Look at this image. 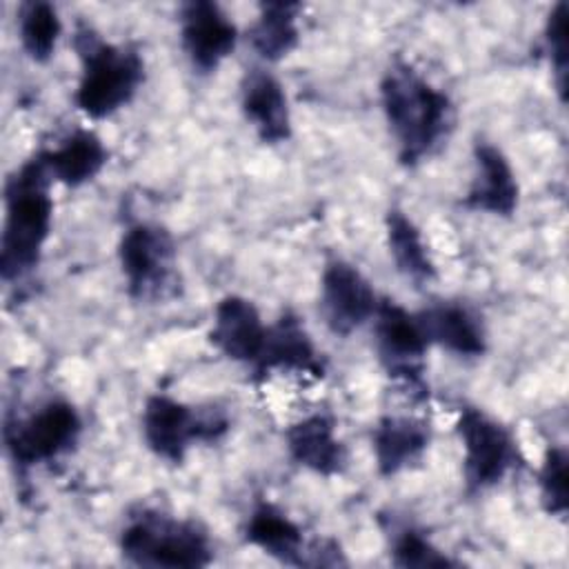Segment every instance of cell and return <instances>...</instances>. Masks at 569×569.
I'll return each instance as SVG.
<instances>
[{
    "mask_svg": "<svg viewBox=\"0 0 569 569\" xmlns=\"http://www.w3.org/2000/svg\"><path fill=\"white\" fill-rule=\"evenodd\" d=\"M380 102L405 167L433 156L453 127L451 98L405 60H396L385 71Z\"/></svg>",
    "mask_w": 569,
    "mask_h": 569,
    "instance_id": "obj_1",
    "label": "cell"
},
{
    "mask_svg": "<svg viewBox=\"0 0 569 569\" xmlns=\"http://www.w3.org/2000/svg\"><path fill=\"white\" fill-rule=\"evenodd\" d=\"M51 182L40 151L7 178L0 236V276L4 282L20 280L40 264L53 222Z\"/></svg>",
    "mask_w": 569,
    "mask_h": 569,
    "instance_id": "obj_2",
    "label": "cell"
},
{
    "mask_svg": "<svg viewBox=\"0 0 569 569\" xmlns=\"http://www.w3.org/2000/svg\"><path fill=\"white\" fill-rule=\"evenodd\" d=\"M76 49L82 71L73 102L87 118H109L133 100L144 80V62L133 47L107 42L93 29L80 24Z\"/></svg>",
    "mask_w": 569,
    "mask_h": 569,
    "instance_id": "obj_3",
    "label": "cell"
},
{
    "mask_svg": "<svg viewBox=\"0 0 569 569\" xmlns=\"http://www.w3.org/2000/svg\"><path fill=\"white\" fill-rule=\"evenodd\" d=\"M118 547L122 558L138 567L198 569L213 560V545L200 522L158 509H140L129 516Z\"/></svg>",
    "mask_w": 569,
    "mask_h": 569,
    "instance_id": "obj_4",
    "label": "cell"
},
{
    "mask_svg": "<svg viewBox=\"0 0 569 569\" xmlns=\"http://www.w3.org/2000/svg\"><path fill=\"white\" fill-rule=\"evenodd\" d=\"M140 427L151 453L178 465L193 442L220 440L229 420L218 409H196L167 393H153L144 400Z\"/></svg>",
    "mask_w": 569,
    "mask_h": 569,
    "instance_id": "obj_5",
    "label": "cell"
},
{
    "mask_svg": "<svg viewBox=\"0 0 569 569\" xmlns=\"http://www.w3.org/2000/svg\"><path fill=\"white\" fill-rule=\"evenodd\" d=\"M456 431L462 442V476L469 493L496 487L522 462L511 429L478 407H460Z\"/></svg>",
    "mask_w": 569,
    "mask_h": 569,
    "instance_id": "obj_6",
    "label": "cell"
},
{
    "mask_svg": "<svg viewBox=\"0 0 569 569\" xmlns=\"http://www.w3.org/2000/svg\"><path fill=\"white\" fill-rule=\"evenodd\" d=\"M80 433L82 418L78 409L64 398H51L27 418L7 420L4 445L20 469H31L69 453Z\"/></svg>",
    "mask_w": 569,
    "mask_h": 569,
    "instance_id": "obj_7",
    "label": "cell"
},
{
    "mask_svg": "<svg viewBox=\"0 0 569 569\" xmlns=\"http://www.w3.org/2000/svg\"><path fill=\"white\" fill-rule=\"evenodd\" d=\"M118 262L127 291L136 300L164 296L173 280L176 244L171 233L153 222H136L118 242Z\"/></svg>",
    "mask_w": 569,
    "mask_h": 569,
    "instance_id": "obj_8",
    "label": "cell"
},
{
    "mask_svg": "<svg viewBox=\"0 0 569 569\" xmlns=\"http://www.w3.org/2000/svg\"><path fill=\"white\" fill-rule=\"evenodd\" d=\"M373 336L385 371L413 391H425V356L429 340L418 313L407 311L393 300H380L373 313Z\"/></svg>",
    "mask_w": 569,
    "mask_h": 569,
    "instance_id": "obj_9",
    "label": "cell"
},
{
    "mask_svg": "<svg viewBox=\"0 0 569 569\" xmlns=\"http://www.w3.org/2000/svg\"><path fill=\"white\" fill-rule=\"evenodd\" d=\"M244 540L267 556L296 567H333L345 565L338 542L322 540L307 545L302 529L276 505L260 500L244 522Z\"/></svg>",
    "mask_w": 569,
    "mask_h": 569,
    "instance_id": "obj_10",
    "label": "cell"
},
{
    "mask_svg": "<svg viewBox=\"0 0 569 569\" xmlns=\"http://www.w3.org/2000/svg\"><path fill=\"white\" fill-rule=\"evenodd\" d=\"M376 291L362 271L347 260H329L320 276V313L336 336H349L373 318Z\"/></svg>",
    "mask_w": 569,
    "mask_h": 569,
    "instance_id": "obj_11",
    "label": "cell"
},
{
    "mask_svg": "<svg viewBox=\"0 0 569 569\" xmlns=\"http://www.w3.org/2000/svg\"><path fill=\"white\" fill-rule=\"evenodd\" d=\"M180 42L191 67L207 76L231 56L238 29L220 4L191 0L180 7Z\"/></svg>",
    "mask_w": 569,
    "mask_h": 569,
    "instance_id": "obj_12",
    "label": "cell"
},
{
    "mask_svg": "<svg viewBox=\"0 0 569 569\" xmlns=\"http://www.w3.org/2000/svg\"><path fill=\"white\" fill-rule=\"evenodd\" d=\"M258 307L242 296H224L213 309L209 342L229 360L256 365L267 338Z\"/></svg>",
    "mask_w": 569,
    "mask_h": 569,
    "instance_id": "obj_13",
    "label": "cell"
},
{
    "mask_svg": "<svg viewBox=\"0 0 569 569\" xmlns=\"http://www.w3.org/2000/svg\"><path fill=\"white\" fill-rule=\"evenodd\" d=\"M253 371L258 376L284 371L320 378L325 373V362L302 320L296 313L284 311L273 325L267 327V338Z\"/></svg>",
    "mask_w": 569,
    "mask_h": 569,
    "instance_id": "obj_14",
    "label": "cell"
},
{
    "mask_svg": "<svg viewBox=\"0 0 569 569\" xmlns=\"http://www.w3.org/2000/svg\"><path fill=\"white\" fill-rule=\"evenodd\" d=\"M240 109L264 144L291 138V111L282 82L267 69H251L240 82Z\"/></svg>",
    "mask_w": 569,
    "mask_h": 569,
    "instance_id": "obj_15",
    "label": "cell"
},
{
    "mask_svg": "<svg viewBox=\"0 0 569 569\" xmlns=\"http://www.w3.org/2000/svg\"><path fill=\"white\" fill-rule=\"evenodd\" d=\"M476 173L465 196V204L476 211L509 218L518 209L520 187L507 156L491 142L473 144Z\"/></svg>",
    "mask_w": 569,
    "mask_h": 569,
    "instance_id": "obj_16",
    "label": "cell"
},
{
    "mask_svg": "<svg viewBox=\"0 0 569 569\" xmlns=\"http://www.w3.org/2000/svg\"><path fill=\"white\" fill-rule=\"evenodd\" d=\"M287 451L291 460L311 473L333 478L347 467V447L336 436V422L329 413H309L284 433Z\"/></svg>",
    "mask_w": 569,
    "mask_h": 569,
    "instance_id": "obj_17",
    "label": "cell"
},
{
    "mask_svg": "<svg viewBox=\"0 0 569 569\" xmlns=\"http://www.w3.org/2000/svg\"><path fill=\"white\" fill-rule=\"evenodd\" d=\"M431 442L429 422L416 416H382L371 433L378 473L389 478L422 460Z\"/></svg>",
    "mask_w": 569,
    "mask_h": 569,
    "instance_id": "obj_18",
    "label": "cell"
},
{
    "mask_svg": "<svg viewBox=\"0 0 569 569\" xmlns=\"http://www.w3.org/2000/svg\"><path fill=\"white\" fill-rule=\"evenodd\" d=\"M429 345L460 358H478L487 351V333L482 320L462 302H433L418 313Z\"/></svg>",
    "mask_w": 569,
    "mask_h": 569,
    "instance_id": "obj_19",
    "label": "cell"
},
{
    "mask_svg": "<svg viewBox=\"0 0 569 569\" xmlns=\"http://www.w3.org/2000/svg\"><path fill=\"white\" fill-rule=\"evenodd\" d=\"M40 156L56 182L82 187L102 171L109 151L96 131L73 129L53 149H40Z\"/></svg>",
    "mask_w": 569,
    "mask_h": 569,
    "instance_id": "obj_20",
    "label": "cell"
},
{
    "mask_svg": "<svg viewBox=\"0 0 569 569\" xmlns=\"http://www.w3.org/2000/svg\"><path fill=\"white\" fill-rule=\"evenodd\" d=\"M385 229L389 256L393 258L396 269L416 287L431 282L438 271L416 222L405 211L389 209L385 218Z\"/></svg>",
    "mask_w": 569,
    "mask_h": 569,
    "instance_id": "obj_21",
    "label": "cell"
},
{
    "mask_svg": "<svg viewBox=\"0 0 569 569\" xmlns=\"http://www.w3.org/2000/svg\"><path fill=\"white\" fill-rule=\"evenodd\" d=\"M300 11H302L300 2H262L260 4L258 18L249 29V40L253 51L262 60L278 62L298 47Z\"/></svg>",
    "mask_w": 569,
    "mask_h": 569,
    "instance_id": "obj_22",
    "label": "cell"
},
{
    "mask_svg": "<svg viewBox=\"0 0 569 569\" xmlns=\"http://www.w3.org/2000/svg\"><path fill=\"white\" fill-rule=\"evenodd\" d=\"M62 33V22L58 9L47 0H27L18 7V36L24 53L33 62H49L58 38Z\"/></svg>",
    "mask_w": 569,
    "mask_h": 569,
    "instance_id": "obj_23",
    "label": "cell"
},
{
    "mask_svg": "<svg viewBox=\"0 0 569 569\" xmlns=\"http://www.w3.org/2000/svg\"><path fill=\"white\" fill-rule=\"evenodd\" d=\"M389 558L396 567H456L458 560L447 556L440 547L431 542V538L416 529L413 525H393L389 529Z\"/></svg>",
    "mask_w": 569,
    "mask_h": 569,
    "instance_id": "obj_24",
    "label": "cell"
},
{
    "mask_svg": "<svg viewBox=\"0 0 569 569\" xmlns=\"http://www.w3.org/2000/svg\"><path fill=\"white\" fill-rule=\"evenodd\" d=\"M567 467H569V456L567 449L560 445H551L545 451L540 471H538V489H540V502L542 509L549 516L565 518L567 513V502H569V485H567Z\"/></svg>",
    "mask_w": 569,
    "mask_h": 569,
    "instance_id": "obj_25",
    "label": "cell"
},
{
    "mask_svg": "<svg viewBox=\"0 0 569 569\" xmlns=\"http://www.w3.org/2000/svg\"><path fill=\"white\" fill-rule=\"evenodd\" d=\"M567 18L569 4L558 2L549 11L545 22V44L549 51V62L553 67V82L562 102L567 96Z\"/></svg>",
    "mask_w": 569,
    "mask_h": 569,
    "instance_id": "obj_26",
    "label": "cell"
}]
</instances>
